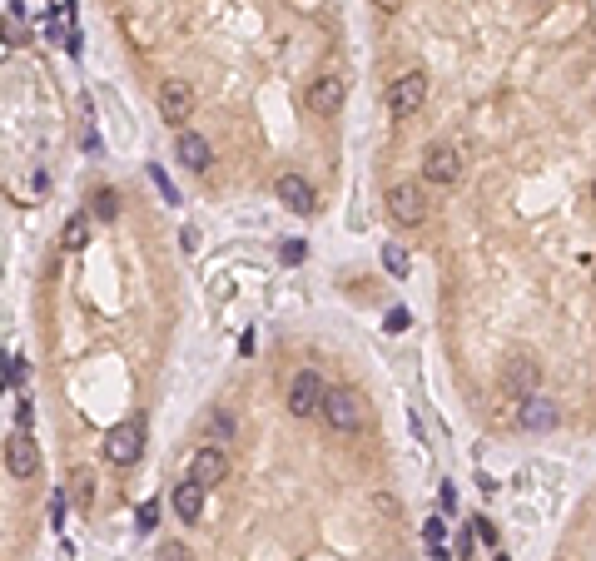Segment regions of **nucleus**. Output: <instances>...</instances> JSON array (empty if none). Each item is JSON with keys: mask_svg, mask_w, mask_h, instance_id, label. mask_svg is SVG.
<instances>
[{"mask_svg": "<svg viewBox=\"0 0 596 561\" xmlns=\"http://www.w3.org/2000/svg\"><path fill=\"white\" fill-rule=\"evenodd\" d=\"M402 328H408V309H392L388 313V333H402Z\"/></svg>", "mask_w": 596, "mask_h": 561, "instance_id": "obj_25", "label": "nucleus"}, {"mask_svg": "<svg viewBox=\"0 0 596 561\" xmlns=\"http://www.w3.org/2000/svg\"><path fill=\"white\" fill-rule=\"evenodd\" d=\"M497 561H507V556H502V552H497Z\"/></svg>", "mask_w": 596, "mask_h": 561, "instance_id": "obj_31", "label": "nucleus"}, {"mask_svg": "<svg viewBox=\"0 0 596 561\" xmlns=\"http://www.w3.org/2000/svg\"><path fill=\"white\" fill-rule=\"evenodd\" d=\"M174 154H179V164L194 169V174H204V169L214 164L209 140H204V134H194V130H179V134H174Z\"/></svg>", "mask_w": 596, "mask_h": 561, "instance_id": "obj_9", "label": "nucleus"}, {"mask_svg": "<svg viewBox=\"0 0 596 561\" xmlns=\"http://www.w3.org/2000/svg\"><path fill=\"white\" fill-rule=\"evenodd\" d=\"M189 477H194L199 487H214V482L229 477V458H224L219 448H199L194 462H189Z\"/></svg>", "mask_w": 596, "mask_h": 561, "instance_id": "obj_11", "label": "nucleus"}, {"mask_svg": "<svg viewBox=\"0 0 596 561\" xmlns=\"http://www.w3.org/2000/svg\"><path fill=\"white\" fill-rule=\"evenodd\" d=\"M60 243H65L70 253H80L84 243H90V219H84V214H70V219H65V234H60Z\"/></svg>", "mask_w": 596, "mask_h": 561, "instance_id": "obj_16", "label": "nucleus"}, {"mask_svg": "<svg viewBox=\"0 0 596 561\" xmlns=\"http://www.w3.org/2000/svg\"><path fill=\"white\" fill-rule=\"evenodd\" d=\"M457 174H462V154H457L452 144H432V150L422 154V179H432V184H457Z\"/></svg>", "mask_w": 596, "mask_h": 561, "instance_id": "obj_7", "label": "nucleus"}, {"mask_svg": "<svg viewBox=\"0 0 596 561\" xmlns=\"http://www.w3.org/2000/svg\"><path fill=\"white\" fill-rule=\"evenodd\" d=\"M323 398H328V388L318 383V373H298L289 383V412L293 418H313V412H323Z\"/></svg>", "mask_w": 596, "mask_h": 561, "instance_id": "obj_4", "label": "nucleus"}, {"mask_svg": "<svg viewBox=\"0 0 596 561\" xmlns=\"http://www.w3.org/2000/svg\"><path fill=\"white\" fill-rule=\"evenodd\" d=\"M5 472L10 477H35L40 472V452H35V442H30V432H15V438L5 442Z\"/></svg>", "mask_w": 596, "mask_h": 561, "instance_id": "obj_8", "label": "nucleus"}, {"mask_svg": "<svg viewBox=\"0 0 596 561\" xmlns=\"http://www.w3.org/2000/svg\"><path fill=\"white\" fill-rule=\"evenodd\" d=\"M591 199H596V179H591Z\"/></svg>", "mask_w": 596, "mask_h": 561, "instance_id": "obj_30", "label": "nucleus"}, {"mask_svg": "<svg viewBox=\"0 0 596 561\" xmlns=\"http://www.w3.org/2000/svg\"><path fill=\"white\" fill-rule=\"evenodd\" d=\"M537 378H541V368L531 363V358H512L507 373H502V388L512 398H531V393H537Z\"/></svg>", "mask_w": 596, "mask_h": 561, "instance_id": "obj_13", "label": "nucleus"}, {"mask_svg": "<svg viewBox=\"0 0 596 561\" xmlns=\"http://www.w3.org/2000/svg\"><path fill=\"white\" fill-rule=\"evenodd\" d=\"M94 209H100V219H114L120 214V194H114V189H100V194H94Z\"/></svg>", "mask_w": 596, "mask_h": 561, "instance_id": "obj_18", "label": "nucleus"}, {"mask_svg": "<svg viewBox=\"0 0 596 561\" xmlns=\"http://www.w3.org/2000/svg\"><path fill=\"white\" fill-rule=\"evenodd\" d=\"M517 422H522L527 432H551V428H557V402H547V398H537V393L522 398Z\"/></svg>", "mask_w": 596, "mask_h": 561, "instance_id": "obj_14", "label": "nucleus"}, {"mask_svg": "<svg viewBox=\"0 0 596 561\" xmlns=\"http://www.w3.org/2000/svg\"><path fill=\"white\" fill-rule=\"evenodd\" d=\"M388 214L398 219V224H422L428 219V199H422L418 184H392L388 189Z\"/></svg>", "mask_w": 596, "mask_h": 561, "instance_id": "obj_5", "label": "nucleus"}, {"mask_svg": "<svg viewBox=\"0 0 596 561\" xmlns=\"http://www.w3.org/2000/svg\"><path fill=\"white\" fill-rule=\"evenodd\" d=\"M323 422L333 432H358V428H363V402H358V393H348V388H328Z\"/></svg>", "mask_w": 596, "mask_h": 561, "instance_id": "obj_2", "label": "nucleus"}, {"mask_svg": "<svg viewBox=\"0 0 596 561\" xmlns=\"http://www.w3.org/2000/svg\"><path fill=\"white\" fill-rule=\"evenodd\" d=\"M472 532L482 536V542H492V546H497V527H492V522H482V517H477V527H472Z\"/></svg>", "mask_w": 596, "mask_h": 561, "instance_id": "obj_26", "label": "nucleus"}, {"mask_svg": "<svg viewBox=\"0 0 596 561\" xmlns=\"http://www.w3.org/2000/svg\"><path fill=\"white\" fill-rule=\"evenodd\" d=\"M189 110H194V90H189L184 80L159 84V114H164V124H174V134H179V124L189 120Z\"/></svg>", "mask_w": 596, "mask_h": 561, "instance_id": "obj_6", "label": "nucleus"}, {"mask_svg": "<svg viewBox=\"0 0 596 561\" xmlns=\"http://www.w3.org/2000/svg\"><path fill=\"white\" fill-rule=\"evenodd\" d=\"M5 373H10V388H15V383H25V378H30V363H25L20 353H10V368H5Z\"/></svg>", "mask_w": 596, "mask_h": 561, "instance_id": "obj_21", "label": "nucleus"}, {"mask_svg": "<svg viewBox=\"0 0 596 561\" xmlns=\"http://www.w3.org/2000/svg\"><path fill=\"white\" fill-rule=\"evenodd\" d=\"M144 452V428L140 422H120V428L104 432V458L114 462V468H134Z\"/></svg>", "mask_w": 596, "mask_h": 561, "instance_id": "obj_3", "label": "nucleus"}, {"mask_svg": "<svg viewBox=\"0 0 596 561\" xmlns=\"http://www.w3.org/2000/svg\"><path fill=\"white\" fill-rule=\"evenodd\" d=\"M382 269L392 273V279H402V273L412 269V259H408V249L402 243H382Z\"/></svg>", "mask_w": 596, "mask_h": 561, "instance_id": "obj_17", "label": "nucleus"}, {"mask_svg": "<svg viewBox=\"0 0 596 561\" xmlns=\"http://www.w3.org/2000/svg\"><path fill=\"white\" fill-rule=\"evenodd\" d=\"M74 497H80V502H90V477H84V472L74 477Z\"/></svg>", "mask_w": 596, "mask_h": 561, "instance_id": "obj_27", "label": "nucleus"}, {"mask_svg": "<svg viewBox=\"0 0 596 561\" xmlns=\"http://www.w3.org/2000/svg\"><path fill=\"white\" fill-rule=\"evenodd\" d=\"M209 428H214V438H219V442H229V438H233V418H229V412H214V418H209Z\"/></svg>", "mask_w": 596, "mask_h": 561, "instance_id": "obj_20", "label": "nucleus"}, {"mask_svg": "<svg viewBox=\"0 0 596 561\" xmlns=\"http://www.w3.org/2000/svg\"><path fill=\"white\" fill-rule=\"evenodd\" d=\"M15 422H20V428H30V402H25V398L15 402Z\"/></svg>", "mask_w": 596, "mask_h": 561, "instance_id": "obj_28", "label": "nucleus"}, {"mask_svg": "<svg viewBox=\"0 0 596 561\" xmlns=\"http://www.w3.org/2000/svg\"><path fill=\"white\" fill-rule=\"evenodd\" d=\"M422 100H428V80H422V70H408V75H398V80L388 84V114H392V120L418 114Z\"/></svg>", "mask_w": 596, "mask_h": 561, "instance_id": "obj_1", "label": "nucleus"}, {"mask_svg": "<svg viewBox=\"0 0 596 561\" xmlns=\"http://www.w3.org/2000/svg\"><path fill=\"white\" fill-rule=\"evenodd\" d=\"M154 522H159V502H140V512H134V527H140V532H149Z\"/></svg>", "mask_w": 596, "mask_h": 561, "instance_id": "obj_19", "label": "nucleus"}, {"mask_svg": "<svg viewBox=\"0 0 596 561\" xmlns=\"http://www.w3.org/2000/svg\"><path fill=\"white\" fill-rule=\"evenodd\" d=\"M378 10H388V15H392V10H398V0H378Z\"/></svg>", "mask_w": 596, "mask_h": 561, "instance_id": "obj_29", "label": "nucleus"}, {"mask_svg": "<svg viewBox=\"0 0 596 561\" xmlns=\"http://www.w3.org/2000/svg\"><path fill=\"white\" fill-rule=\"evenodd\" d=\"M303 259H308L303 239H289V243H283V263H303Z\"/></svg>", "mask_w": 596, "mask_h": 561, "instance_id": "obj_22", "label": "nucleus"}, {"mask_svg": "<svg viewBox=\"0 0 596 561\" xmlns=\"http://www.w3.org/2000/svg\"><path fill=\"white\" fill-rule=\"evenodd\" d=\"M338 104H343V80L338 75H318L308 84V110L313 114H338Z\"/></svg>", "mask_w": 596, "mask_h": 561, "instance_id": "obj_12", "label": "nucleus"}, {"mask_svg": "<svg viewBox=\"0 0 596 561\" xmlns=\"http://www.w3.org/2000/svg\"><path fill=\"white\" fill-rule=\"evenodd\" d=\"M442 532H447V527H442V517H432V522L422 527V536H428V546H442Z\"/></svg>", "mask_w": 596, "mask_h": 561, "instance_id": "obj_23", "label": "nucleus"}, {"mask_svg": "<svg viewBox=\"0 0 596 561\" xmlns=\"http://www.w3.org/2000/svg\"><path fill=\"white\" fill-rule=\"evenodd\" d=\"M204 492H209V487H199L194 477H184V482L174 487V497H169V502H174L179 522H199V512H204Z\"/></svg>", "mask_w": 596, "mask_h": 561, "instance_id": "obj_15", "label": "nucleus"}, {"mask_svg": "<svg viewBox=\"0 0 596 561\" xmlns=\"http://www.w3.org/2000/svg\"><path fill=\"white\" fill-rule=\"evenodd\" d=\"M273 194H279V204L293 209V214H313V184H308L303 174H279Z\"/></svg>", "mask_w": 596, "mask_h": 561, "instance_id": "obj_10", "label": "nucleus"}, {"mask_svg": "<svg viewBox=\"0 0 596 561\" xmlns=\"http://www.w3.org/2000/svg\"><path fill=\"white\" fill-rule=\"evenodd\" d=\"M159 561H194V556H189V552H184V546H179V542H169L164 552H159Z\"/></svg>", "mask_w": 596, "mask_h": 561, "instance_id": "obj_24", "label": "nucleus"}]
</instances>
